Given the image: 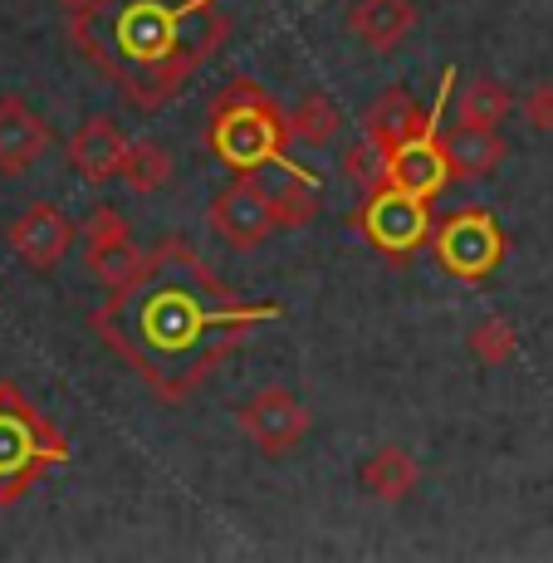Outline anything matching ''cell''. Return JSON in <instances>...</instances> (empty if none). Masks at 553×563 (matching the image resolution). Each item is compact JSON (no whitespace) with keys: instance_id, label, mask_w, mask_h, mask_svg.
I'll list each match as a JSON object with an SVG mask.
<instances>
[{"instance_id":"cell-1","label":"cell","mask_w":553,"mask_h":563,"mask_svg":"<svg viewBox=\"0 0 553 563\" xmlns=\"http://www.w3.org/2000/svg\"><path fill=\"white\" fill-rule=\"evenodd\" d=\"M279 313V305H245L201 265L187 235H167L152 245V265L133 289H108L93 309V333L143 377L157 402L181 407L211 367L251 339L255 323Z\"/></svg>"},{"instance_id":"cell-2","label":"cell","mask_w":553,"mask_h":563,"mask_svg":"<svg viewBox=\"0 0 553 563\" xmlns=\"http://www.w3.org/2000/svg\"><path fill=\"white\" fill-rule=\"evenodd\" d=\"M187 15H197L191 0H108L93 20H69V40L137 113H157L231 35V25L206 10L201 35L187 40Z\"/></svg>"},{"instance_id":"cell-3","label":"cell","mask_w":553,"mask_h":563,"mask_svg":"<svg viewBox=\"0 0 553 563\" xmlns=\"http://www.w3.org/2000/svg\"><path fill=\"white\" fill-rule=\"evenodd\" d=\"M206 143L231 172H303L289 162L285 143V108L269 99L255 79H231L211 99V123H206Z\"/></svg>"},{"instance_id":"cell-4","label":"cell","mask_w":553,"mask_h":563,"mask_svg":"<svg viewBox=\"0 0 553 563\" xmlns=\"http://www.w3.org/2000/svg\"><path fill=\"white\" fill-rule=\"evenodd\" d=\"M64 461H69V441L59 437V427L10 383H0V505L20 500L49 465Z\"/></svg>"},{"instance_id":"cell-5","label":"cell","mask_w":553,"mask_h":563,"mask_svg":"<svg viewBox=\"0 0 553 563\" xmlns=\"http://www.w3.org/2000/svg\"><path fill=\"white\" fill-rule=\"evenodd\" d=\"M431 251H436L446 275L465 279V285H480V279H490L500 269L505 235L485 206H461V211H446L431 225Z\"/></svg>"},{"instance_id":"cell-6","label":"cell","mask_w":553,"mask_h":563,"mask_svg":"<svg viewBox=\"0 0 553 563\" xmlns=\"http://www.w3.org/2000/svg\"><path fill=\"white\" fill-rule=\"evenodd\" d=\"M79 235H84V265H89V275L103 279L108 289H133L137 279L147 275L152 251L137 245L133 225H128V216L118 211V206L99 201L84 216Z\"/></svg>"},{"instance_id":"cell-7","label":"cell","mask_w":553,"mask_h":563,"mask_svg":"<svg viewBox=\"0 0 553 563\" xmlns=\"http://www.w3.org/2000/svg\"><path fill=\"white\" fill-rule=\"evenodd\" d=\"M206 221H211V231L221 235V245H231V251H259V245L279 231L259 172H235L211 197V206H206Z\"/></svg>"},{"instance_id":"cell-8","label":"cell","mask_w":553,"mask_h":563,"mask_svg":"<svg viewBox=\"0 0 553 563\" xmlns=\"http://www.w3.org/2000/svg\"><path fill=\"white\" fill-rule=\"evenodd\" d=\"M235 421H241V431L255 441L259 456H289L313 431V411L303 407L289 387H259V393H251L235 407Z\"/></svg>"},{"instance_id":"cell-9","label":"cell","mask_w":553,"mask_h":563,"mask_svg":"<svg viewBox=\"0 0 553 563\" xmlns=\"http://www.w3.org/2000/svg\"><path fill=\"white\" fill-rule=\"evenodd\" d=\"M357 225H363V235L377 245V251L402 260L407 251H417V245L431 241V201L411 197V191H397V187H383L377 197L363 201Z\"/></svg>"},{"instance_id":"cell-10","label":"cell","mask_w":553,"mask_h":563,"mask_svg":"<svg viewBox=\"0 0 553 563\" xmlns=\"http://www.w3.org/2000/svg\"><path fill=\"white\" fill-rule=\"evenodd\" d=\"M74 235H79L74 231V221L54 201L25 206V211L5 225L10 255H15L25 269H35V275H54V269L64 265V255L74 251Z\"/></svg>"},{"instance_id":"cell-11","label":"cell","mask_w":553,"mask_h":563,"mask_svg":"<svg viewBox=\"0 0 553 563\" xmlns=\"http://www.w3.org/2000/svg\"><path fill=\"white\" fill-rule=\"evenodd\" d=\"M451 181L455 177H451L446 153H441V118H436L427 133H417L411 143H402L392 153V177H387V187L411 191V197H421V201H436Z\"/></svg>"},{"instance_id":"cell-12","label":"cell","mask_w":553,"mask_h":563,"mask_svg":"<svg viewBox=\"0 0 553 563\" xmlns=\"http://www.w3.org/2000/svg\"><path fill=\"white\" fill-rule=\"evenodd\" d=\"M54 133L20 93H0V172L5 177H25L40 157L49 153Z\"/></svg>"},{"instance_id":"cell-13","label":"cell","mask_w":553,"mask_h":563,"mask_svg":"<svg viewBox=\"0 0 553 563\" xmlns=\"http://www.w3.org/2000/svg\"><path fill=\"white\" fill-rule=\"evenodd\" d=\"M343 25L363 49L397 54L417 30V0H353L343 10Z\"/></svg>"},{"instance_id":"cell-14","label":"cell","mask_w":553,"mask_h":563,"mask_svg":"<svg viewBox=\"0 0 553 563\" xmlns=\"http://www.w3.org/2000/svg\"><path fill=\"white\" fill-rule=\"evenodd\" d=\"M123 153H128V133L113 123V118H103V113L84 118V123L69 133V143H64V157H69V167L79 172L89 187H103V181H113Z\"/></svg>"},{"instance_id":"cell-15","label":"cell","mask_w":553,"mask_h":563,"mask_svg":"<svg viewBox=\"0 0 553 563\" xmlns=\"http://www.w3.org/2000/svg\"><path fill=\"white\" fill-rule=\"evenodd\" d=\"M441 153H446L455 181H485L500 172L509 143L500 137V128H485V133L480 128H451V133H441Z\"/></svg>"},{"instance_id":"cell-16","label":"cell","mask_w":553,"mask_h":563,"mask_svg":"<svg viewBox=\"0 0 553 563\" xmlns=\"http://www.w3.org/2000/svg\"><path fill=\"white\" fill-rule=\"evenodd\" d=\"M519 108V93L509 89L505 79H490V74H480V79L471 84H455L451 93V128H500L509 113Z\"/></svg>"},{"instance_id":"cell-17","label":"cell","mask_w":553,"mask_h":563,"mask_svg":"<svg viewBox=\"0 0 553 563\" xmlns=\"http://www.w3.org/2000/svg\"><path fill=\"white\" fill-rule=\"evenodd\" d=\"M357 485H363L373 500H383V505H402V500L417 495L421 465H417V456H411L407 446H377L373 456L357 465Z\"/></svg>"},{"instance_id":"cell-18","label":"cell","mask_w":553,"mask_h":563,"mask_svg":"<svg viewBox=\"0 0 553 563\" xmlns=\"http://www.w3.org/2000/svg\"><path fill=\"white\" fill-rule=\"evenodd\" d=\"M285 133H289V143L295 147H303V153H319V147L339 143L343 113L323 89H309V93H299V99L285 108Z\"/></svg>"},{"instance_id":"cell-19","label":"cell","mask_w":553,"mask_h":563,"mask_svg":"<svg viewBox=\"0 0 553 563\" xmlns=\"http://www.w3.org/2000/svg\"><path fill=\"white\" fill-rule=\"evenodd\" d=\"M265 191L279 231H303L313 216H323L319 177H309V172H279V181H265Z\"/></svg>"},{"instance_id":"cell-20","label":"cell","mask_w":553,"mask_h":563,"mask_svg":"<svg viewBox=\"0 0 553 563\" xmlns=\"http://www.w3.org/2000/svg\"><path fill=\"white\" fill-rule=\"evenodd\" d=\"M172 177H177V162H172L167 147L152 143V137H128V153L118 162V181H123L128 191L152 197V191H162Z\"/></svg>"},{"instance_id":"cell-21","label":"cell","mask_w":553,"mask_h":563,"mask_svg":"<svg viewBox=\"0 0 553 563\" xmlns=\"http://www.w3.org/2000/svg\"><path fill=\"white\" fill-rule=\"evenodd\" d=\"M339 172H343V181L357 191V197H377V191L387 187V177H392V157L383 153V147L373 143L367 133H357L349 147H343V157H339Z\"/></svg>"},{"instance_id":"cell-22","label":"cell","mask_w":553,"mask_h":563,"mask_svg":"<svg viewBox=\"0 0 553 563\" xmlns=\"http://www.w3.org/2000/svg\"><path fill=\"white\" fill-rule=\"evenodd\" d=\"M465 349H471V358L480 367H505V363H515V353H519V333L505 313H485V319L471 323Z\"/></svg>"},{"instance_id":"cell-23","label":"cell","mask_w":553,"mask_h":563,"mask_svg":"<svg viewBox=\"0 0 553 563\" xmlns=\"http://www.w3.org/2000/svg\"><path fill=\"white\" fill-rule=\"evenodd\" d=\"M519 113H524V123L534 128V133L553 137V84H534V89L519 99Z\"/></svg>"},{"instance_id":"cell-24","label":"cell","mask_w":553,"mask_h":563,"mask_svg":"<svg viewBox=\"0 0 553 563\" xmlns=\"http://www.w3.org/2000/svg\"><path fill=\"white\" fill-rule=\"evenodd\" d=\"M54 5H59L69 20H79V15H99L108 0H54Z\"/></svg>"}]
</instances>
